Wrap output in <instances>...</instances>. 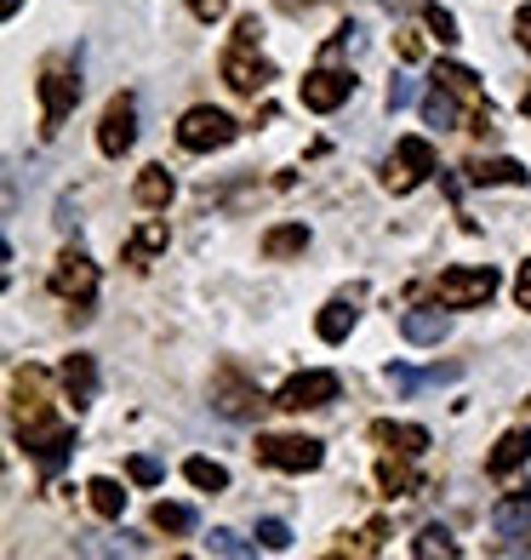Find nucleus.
<instances>
[{"mask_svg": "<svg viewBox=\"0 0 531 560\" xmlns=\"http://www.w3.org/2000/svg\"><path fill=\"white\" fill-rule=\"evenodd\" d=\"M469 177H474V184H531V172L520 161H509V155H503V161H474Z\"/></svg>", "mask_w": 531, "mask_h": 560, "instance_id": "25", "label": "nucleus"}, {"mask_svg": "<svg viewBox=\"0 0 531 560\" xmlns=\"http://www.w3.org/2000/svg\"><path fill=\"white\" fill-rule=\"evenodd\" d=\"M86 503H92V509H97V515H104V521H115L120 509H126V492L115 487V480H104V475H97L92 487H86Z\"/></svg>", "mask_w": 531, "mask_h": 560, "instance_id": "29", "label": "nucleus"}, {"mask_svg": "<svg viewBox=\"0 0 531 560\" xmlns=\"http://www.w3.org/2000/svg\"><path fill=\"white\" fill-rule=\"evenodd\" d=\"M184 475H189V487H200V492H229V469L212 464V457H189Z\"/></svg>", "mask_w": 531, "mask_h": 560, "instance_id": "26", "label": "nucleus"}, {"mask_svg": "<svg viewBox=\"0 0 531 560\" xmlns=\"http://www.w3.org/2000/svg\"><path fill=\"white\" fill-rule=\"evenodd\" d=\"M423 23H428V35H435L440 46H451V40H458V18H451L446 7H428V12H423Z\"/></svg>", "mask_w": 531, "mask_h": 560, "instance_id": "33", "label": "nucleus"}, {"mask_svg": "<svg viewBox=\"0 0 531 560\" xmlns=\"http://www.w3.org/2000/svg\"><path fill=\"white\" fill-rule=\"evenodd\" d=\"M515 35H520V46L531 52V7H520V12H515Z\"/></svg>", "mask_w": 531, "mask_h": 560, "instance_id": "43", "label": "nucleus"}, {"mask_svg": "<svg viewBox=\"0 0 531 560\" xmlns=\"http://www.w3.org/2000/svg\"><path fill=\"white\" fill-rule=\"evenodd\" d=\"M377 487H384L389 498H412V492H423V475L406 464V452H400V457H384V464H377Z\"/></svg>", "mask_w": 531, "mask_h": 560, "instance_id": "19", "label": "nucleus"}, {"mask_svg": "<svg viewBox=\"0 0 531 560\" xmlns=\"http://www.w3.org/2000/svg\"><path fill=\"white\" fill-rule=\"evenodd\" d=\"M166 246V223H143L132 241H126V264H143L149 252H161Z\"/></svg>", "mask_w": 531, "mask_h": 560, "instance_id": "32", "label": "nucleus"}, {"mask_svg": "<svg viewBox=\"0 0 531 560\" xmlns=\"http://www.w3.org/2000/svg\"><path fill=\"white\" fill-rule=\"evenodd\" d=\"M303 246H309V229H303V223H281V229H269V235H263V258H297Z\"/></svg>", "mask_w": 531, "mask_h": 560, "instance_id": "24", "label": "nucleus"}, {"mask_svg": "<svg viewBox=\"0 0 531 560\" xmlns=\"http://www.w3.org/2000/svg\"><path fill=\"white\" fill-rule=\"evenodd\" d=\"M223 81H229L240 97H258V92L274 81L269 58H258V40H240V35H235V46L223 52Z\"/></svg>", "mask_w": 531, "mask_h": 560, "instance_id": "9", "label": "nucleus"}, {"mask_svg": "<svg viewBox=\"0 0 531 560\" xmlns=\"http://www.w3.org/2000/svg\"><path fill=\"white\" fill-rule=\"evenodd\" d=\"M377 544H384V521H371L366 532H354V544H343V555H377Z\"/></svg>", "mask_w": 531, "mask_h": 560, "instance_id": "38", "label": "nucleus"}, {"mask_svg": "<svg viewBox=\"0 0 531 560\" xmlns=\"http://www.w3.org/2000/svg\"><path fill=\"white\" fill-rule=\"evenodd\" d=\"M412 97H417V81H412V74H394V81H389V115H400Z\"/></svg>", "mask_w": 531, "mask_h": 560, "instance_id": "36", "label": "nucleus"}, {"mask_svg": "<svg viewBox=\"0 0 531 560\" xmlns=\"http://www.w3.org/2000/svg\"><path fill=\"white\" fill-rule=\"evenodd\" d=\"M12 435L17 446L40 464V475H58L74 452V429L52 418V400H46V372L23 366L12 377Z\"/></svg>", "mask_w": 531, "mask_h": 560, "instance_id": "1", "label": "nucleus"}, {"mask_svg": "<svg viewBox=\"0 0 531 560\" xmlns=\"http://www.w3.org/2000/svg\"><path fill=\"white\" fill-rule=\"evenodd\" d=\"M274 7H281V12H309L315 0H274Z\"/></svg>", "mask_w": 531, "mask_h": 560, "instance_id": "44", "label": "nucleus"}, {"mask_svg": "<svg viewBox=\"0 0 531 560\" xmlns=\"http://www.w3.org/2000/svg\"><path fill=\"white\" fill-rule=\"evenodd\" d=\"M132 143H138V97L115 92L104 104V120H97V149L109 161H120V155H132Z\"/></svg>", "mask_w": 531, "mask_h": 560, "instance_id": "7", "label": "nucleus"}, {"mask_svg": "<svg viewBox=\"0 0 531 560\" xmlns=\"http://www.w3.org/2000/svg\"><path fill=\"white\" fill-rule=\"evenodd\" d=\"M258 464L286 475H315L326 464V446L315 435H258Z\"/></svg>", "mask_w": 531, "mask_h": 560, "instance_id": "3", "label": "nucleus"}, {"mask_svg": "<svg viewBox=\"0 0 531 560\" xmlns=\"http://www.w3.org/2000/svg\"><path fill=\"white\" fill-rule=\"evenodd\" d=\"M412 555H417V560H435V555H440V560H458L463 549H458V538H451V532H446L440 521H428V526L417 532V544H412Z\"/></svg>", "mask_w": 531, "mask_h": 560, "instance_id": "23", "label": "nucleus"}, {"mask_svg": "<svg viewBox=\"0 0 531 560\" xmlns=\"http://www.w3.org/2000/svg\"><path fill=\"white\" fill-rule=\"evenodd\" d=\"M531 457V429H509L497 446H492V457H486V475H497V480H509L520 464Z\"/></svg>", "mask_w": 531, "mask_h": 560, "instance_id": "16", "label": "nucleus"}, {"mask_svg": "<svg viewBox=\"0 0 531 560\" xmlns=\"http://www.w3.org/2000/svg\"><path fill=\"white\" fill-rule=\"evenodd\" d=\"M212 406H217L229 423H246V418H258L263 395H258V384H251L240 366H217V377H212Z\"/></svg>", "mask_w": 531, "mask_h": 560, "instance_id": "8", "label": "nucleus"}, {"mask_svg": "<svg viewBox=\"0 0 531 560\" xmlns=\"http://www.w3.org/2000/svg\"><path fill=\"white\" fill-rule=\"evenodd\" d=\"M35 86H40V132L52 138V132H63L69 109L81 104V69H74L69 58H46Z\"/></svg>", "mask_w": 531, "mask_h": 560, "instance_id": "2", "label": "nucleus"}, {"mask_svg": "<svg viewBox=\"0 0 531 560\" xmlns=\"http://www.w3.org/2000/svg\"><path fill=\"white\" fill-rule=\"evenodd\" d=\"M52 292H58L63 303H74V315L92 310V298H97V264L86 258L81 246H69L63 258L52 264Z\"/></svg>", "mask_w": 531, "mask_h": 560, "instance_id": "6", "label": "nucleus"}, {"mask_svg": "<svg viewBox=\"0 0 531 560\" xmlns=\"http://www.w3.org/2000/svg\"><path fill=\"white\" fill-rule=\"evenodd\" d=\"M172 195H177V184H172L166 166H143V172H138V200H143L149 212H161Z\"/></svg>", "mask_w": 531, "mask_h": 560, "instance_id": "22", "label": "nucleus"}, {"mask_svg": "<svg viewBox=\"0 0 531 560\" xmlns=\"http://www.w3.org/2000/svg\"><path fill=\"white\" fill-rule=\"evenodd\" d=\"M371 441L389 446V452L417 457V452L428 446V429H423V423H389V418H377V423H371Z\"/></svg>", "mask_w": 531, "mask_h": 560, "instance_id": "17", "label": "nucleus"}, {"mask_svg": "<svg viewBox=\"0 0 531 560\" xmlns=\"http://www.w3.org/2000/svg\"><path fill=\"white\" fill-rule=\"evenodd\" d=\"M389 377V389L394 395H417V389H440V384H458V377H463V366H389L384 372Z\"/></svg>", "mask_w": 531, "mask_h": 560, "instance_id": "14", "label": "nucleus"}, {"mask_svg": "<svg viewBox=\"0 0 531 560\" xmlns=\"http://www.w3.org/2000/svg\"><path fill=\"white\" fill-rule=\"evenodd\" d=\"M492 526H497V538H531V492H509V498H497L492 503Z\"/></svg>", "mask_w": 531, "mask_h": 560, "instance_id": "15", "label": "nucleus"}, {"mask_svg": "<svg viewBox=\"0 0 531 560\" xmlns=\"http://www.w3.org/2000/svg\"><path fill=\"white\" fill-rule=\"evenodd\" d=\"M400 58H406V63H417V58H423V40H417V30H400Z\"/></svg>", "mask_w": 531, "mask_h": 560, "instance_id": "42", "label": "nucleus"}, {"mask_svg": "<svg viewBox=\"0 0 531 560\" xmlns=\"http://www.w3.org/2000/svg\"><path fill=\"white\" fill-rule=\"evenodd\" d=\"M400 332H406V343H440L451 332V315L446 310H406V320H400Z\"/></svg>", "mask_w": 531, "mask_h": 560, "instance_id": "18", "label": "nucleus"}, {"mask_svg": "<svg viewBox=\"0 0 531 560\" xmlns=\"http://www.w3.org/2000/svg\"><path fill=\"white\" fill-rule=\"evenodd\" d=\"M126 475H132L138 480V487H161V464H155V457H132V464H126Z\"/></svg>", "mask_w": 531, "mask_h": 560, "instance_id": "37", "label": "nucleus"}, {"mask_svg": "<svg viewBox=\"0 0 531 560\" xmlns=\"http://www.w3.org/2000/svg\"><path fill=\"white\" fill-rule=\"evenodd\" d=\"M149 544L138 538V532H115V538H86L81 555H143Z\"/></svg>", "mask_w": 531, "mask_h": 560, "instance_id": "30", "label": "nucleus"}, {"mask_svg": "<svg viewBox=\"0 0 531 560\" xmlns=\"http://www.w3.org/2000/svg\"><path fill=\"white\" fill-rule=\"evenodd\" d=\"M515 303L531 310V264H520V275H515Z\"/></svg>", "mask_w": 531, "mask_h": 560, "instance_id": "41", "label": "nucleus"}, {"mask_svg": "<svg viewBox=\"0 0 531 560\" xmlns=\"http://www.w3.org/2000/svg\"><path fill=\"white\" fill-rule=\"evenodd\" d=\"M354 320H361L354 298H332V303L320 310V338H326V343H343V338L354 332Z\"/></svg>", "mask_w": 531, "mask_h": 560, "instance_id": "21", "label": "nucleus"}, {"mask_svg": "<svg viewBox=\"0 0 531 560\" xmlns=\"http://www.w3.org/2000/svg\"><path fill=\"white\" fill-rule=\"evenodd\" d=\"M366 35H361V23H343V30L332 35V46H326V58H343V52H361Z\"/></svg>", "mask_w": 531, "mask_h": 560, "instance_id": "34", "label": "nucleus"}, {"mask_svg": "<svg viewBox=\"0 0 531 560\" xmlns=\"http://www.w3.org/2000/svg\"><path fill=\"white\" fill-rule=\"evenodd\" d=\"M428 172H435V143L428 138H400L394 155L384 161V189L389 195H412Z\"/></svg>", "mask_w": 531, "mask_h": 560, "instance_id": "4", "label": "nucleus"}, {"mask_svg": "<svg viewBox=\"0 0 531 560\" xmlns=\"http://www.w3.org/2000/svg\"><path fill=\"white\" fill-rule=\"evenodd\" d=\"M235 138H240V126L223 115V109H206V104L189 109L184 120H177V143H184L189 155H206V149H229Z\"/></svg>", "mask_w": 531, "mask_h": 560, "instance_id": "5", "label": "nucleus"}, {"mask_svg": "<svg viewBox=\"0 0 531 560\" xmlns=\"http://www.w3.org/2000/svg\"><path fill=\"white\" fill-rule=\"evenodd\" d=\"M349 97H354V74H343V69H315V74H303V109L332 115L338 104H349Z\"/></svg>", "mask_w": 531, "mask_h": 560, "instance_id": "12", "label": "nucleus"}, {"mask_svg": "<svg viewBox=\"0 0 531 560\" xmlns=\"http://www.w3.org/2000/svg\"><path fill=\"white\" fill-rule=\"evenodd\" d=\"M206 549H212V555H223V560H251V555H258V544L240 538V532H229V526H212Z\"/></svg>", "mask_w": 531, "mask_h": 560, "instance_id": "28", "label": "nucleus"}, {"mask_svg": "<svg viewBox=\"0 0 531 560\" xmlns=\"http://www.w3.org/2000/svg\"><path fill=\"white\" fill-rule=\"evenodd\" d=\"M326 400H338V372H297L274 395L281 412H309V406H326Z\"/></svg>", "mask_w": 531, "mask_h": 560, "instance_id": "11", "label": "nucleus"}, {"mask_svg": "<svg viewBox=\"0 0 531 560\" xmlns=\"http://www.w3.org/2000/svg\"><path fill=\"white\" fill-rule=\"evenodd\" d=\"M189 12H194L200 23H217V18H223V0H189Z\"/></svg>", "mask_w": 531, "mask_h": 560, "instance_id": "40", "label": "nucleus"}, {"mask_svg": "<svg viewBox=\"0 0 531 560\" xmlns=\"http://www.w3.org/2000/svg\"><path fill=\"white\" fill-rule=\"evenodd\" d=\"M435 292H440L446 310H480V303H492V292H497V269L492 264L486 269H446Z\"/></svg>", "mask_w": 531, "mask_h": 560, "instance_id": "10", "label": "nucleus"}, {"mask_svg": "<svg viewBox=\"0 0 531 560\" xmlns=\"http://www.w3.org/2000/svg\"><path fill=\"white\" fill-rule=\"evenodd\" d=\"M58 384H63V400L74 406V412H86V406L97 400V366H92V354H69V361L58 366Z\"/></svg>", "mask_w": 531, "mask_h": 560, "instance_id": "13", "label": "nucleus"}, {"mask_svg": "<svg viewBox=\"0 0 531 560\" xmlns=\"http://www.w3.org/2000/svg\"><path fill=\"white\" fill-rule=\"evenodd\" d=\"M155 532H166V538H184V532H194V509L189 503H155Z\"/></svg>", "mask_w": 531, "mask_h": 560, "instance_id": "27", "label": "nucleus"}, {"mask_svg": "<svg viewBox=\"0 0 531 560\" xmlns=\"http://www.w3.org/2000/svg\"><path fill=\"white\" fill-rule=\"evenodd\" d=\"M258 544L263 549H292V526L286 521H258Z\"/></svg>", "mask_w": 531, "mask_h": 560, "instance_id": "35", "label": "nucleus"}, {"mask_svg": "<svg viewBox=\"0 0 531 560\" xmlns=\"http://www.w3.org/2000/svg\"><path fill=\"white\" fill-rule=\"evenodd\" d=\"M74 229H81V212H74V200L63 195L58 200V235H74Z\"/></svg>", "mask_w": 531, "mask_h": 560, "instance_id": "39", "label": "nucleus"}, {"mask_svg": "<svg viewBox=\"0 0 531 560\" xmlns=\"http://www.w3.org/2000/svg\"><path fill=\"white\" fill-rule=\"evenodd\" d=\"M423 120L440 126V132H451V126H458V92H451L440 74H435V81H428V92H423Z\"/></svg>", "mask_w": 531, "mask_h": 560, "instance_id": "20", "label": "nucleus"}, {"mask_svg": "<svg viewBox=\"0 0 531 560\" xmlns=\"http://www.w3.org/2000/svg\"><path fill=\"white\" fill-rule=\"evenodd\" d=\"M435 74H440V81H446L451 92H458V97H469L474 109H486V104H480V81H474V69H463V63H440Z\"/></svg>", "mask_w": 531, "mask_h": 560, "instance_id": "31", "label": "nucleus"}]
</instances>
